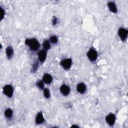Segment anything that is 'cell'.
Returning <instances> with one entry per match:
<instances>
[{"mask_svg": "<svg viewBox=\"0 0 128 128\" xmlns=\"http://www.w3.org/2000/svg\"><path fill=\"white\" fill-rule=\"evenodd\" d=\"M25 44L30 46L31 50L34 51L38 50L40 48V44L35 38L26 39L25 41Z\"/></svg>", "mask_w": 128, "mask_h": 128, "instance_id": "cell-1", "label": "cell"}, {"mask_svg": "<svg viewBox=\"0 0 128 128\" xmlns=\"http://www.w3.org/2000/svg\"><path fill=\"white\" fill-rule=\"evenodd\" d=\"M13 88L10 84H7L3 88V92L8 97L10 98L13 94Z\"/></svg>", "mask_w": 128, "mask_h": 128, "instance_id": "cell-2", "label": "cell"}, {"mask_svg": "<svg viewBox=\"0 0 128 128\" xmlns=\"http://www.w3.org/2000/svg\"><path fill=\"white\" fill-rule=\"evenodd\" d=\"M72 61L70 58H66V59L63 60L61 62L60 64L64 69L68 70L72 66Z\"/></svg>", "mask_w": 128, "mask_h": 128, "instance_id": "cell-3", "label": "cell"}, {"mask_svg": "<svg viewBox=\"0 0 128 128\" xmlns=\"http://www.w3.org/2000/svg\"><path fill=\"white\" fill-rule=\"evenodd\" d=\"M128 34V30L124 28H121L118 30V34L122 40H125L126 38H127Z\"/></svg>", "mask_w": 128, "mask_h": 128, "instance_id": "cell-4", "label": "cell"}, {"mask_svg": "<svg viewBox=\"0 0 128 128\" xmlns=\"http://www.w3.org/2000/svg\"><path fill=\"white\" fill-rule=\"evenodd\" d=\"M87 55L88 58L91 61H94L97 58L98 54L96 52L94 49L92 48L89 50V51L87 54Z\"/></svg>", "mask_w": 128, "mask_h": 128, "instance_id": "cell-5", "label": "cell"}, {"mask_svg": "<svg viewBox=\"0 0 128 128\" xmlns=\"http://www.w3.org/2000/svg\"><path fill=\"white\" fill-rule=\"evenodd\" d=\"M106 120L107 123L110 125V126H112L115 122V120H116V116L114 114H110L107 116L106 118Z\"/></svg>", "mask_w": 128, "mask_h": 128, "instance_id": "cell-6", "label": "cell"}, {"mask_svg": "<svg viewBox=\"0 0 128 128\" xmlns=\"http://www.w3.org/2000/svg\"><path fill=\"white\" fill-rule=\"evenodd\" d=\"M60 90L64 96H67L70 92V88L66 85L62 84L60 88Z\"/></svg>", "mask_w": 128, "mask_h": 128, "instance_id": "cell-7", "label": "cell"}, {"mask_svg": "<svg viewBox=\"0 0 128 128\" xmlns=\"http://www.w3.org/2000/svg\"><path fill=\"white\" fill-rule=\"evenodd\" d=\"M46 50H40L38 53V60L42 62L44 61L46 58Z\"/></svg>", "mask_w": 128, "mask_h": 128, "instance_id": "cell-8", "label": "cell"}, {"mask_svg": "<svg viewBox=\"0 0 128 128\" xmlns=\"http://www.w3.org/2000/svg\"><path fill=\"white\" fill-rule=\"evenodd\" d=\"M76 90L80 94H83L86 92V85L82 82L79 83L76 86Z\"/></svg>", "mask_w": 128, "mask_h": 128, "instance_id": "cell-9", "label": "cell"}, {"mask_svg": "<svg viewBox=\"0 0 128 128\" xmlns=\"http://www.w3.org/2000/svg\"><path fill=\"white\" fill-rule=\"evenodd\" d=\"M108 6L110 10L114 13L117 12V8L116 4L114 2H110L108 4Z\"/></svg>", "mask_w": 128, "mask_h": 128, "instance_id": "cell-10", "label": "cell"}, {"mask_svg": "<svg viewBox=\"0 0 128 128\" xmlns=\"http://www.w3.org/2000/svg\"><path fill=\"white\" fill-rule=\"evenodd\" d=\"M52 78L50 74H46L44 75L42 77V81L46 84H50L52 82Z\"/></svg>", "mask_w": 128, "mask_h": 128, "instance_id": "cell-11", "label": "cell"}, {"mask_svg": "<svg viewBox=\"0 0 128 128\" xmlns=\"http://www.w3.org/2000/svg\"><path fill=\"white\" fill-rule=\"evenodd\" d=\"M44 121V118L42 112H39L36 118V122L37 124H41Z\"/></svg>", "mask_w": 128, "mask_h": 128, "instance_id": "cell-12", "label": "cell"}, {"mask_svg": "<svg viewBox=\"0 0 128 128\" xmlns=\"http://www.w3.org/2000/svg\"><path fill=\"white\" fill-rule=\"evenodd\" d=\"M6 54L8 58V59H10L12 57V56L14 54V50L12 47L10 46H8L6 48Z\"/></svg>", "mask_w": 128, "mask_h": 128, "instance_id": "cell-13", "label": "cell"}, {"mask_svg": "<svg viewBox=\"0 0 128 128\" xmlns=\"http://www.w3.org/2000/svg\"><path fill=\"white\" fill-rule=\"evenodd\" d=\"M42 46L44 50L46 51L48 50L50 48V42L48 40H45L42 44Z\"/></svg>", "mask_w": 128, "mask_h": 128, "instance_id": "cell-14", "label": "cell"}, {"mask_svg": "<svg viewBox=\"0 0 128 128\" xmlns=\"http://www.w3.org/2000/svg\"><path fill=\"white\" fill-rule=\"evenodd\" d=\"M4 115L8 118H10L12 116V111L10 108H8L4 111Z\"/></svg>", "mask_w": 128, "mask_h": 128, "instance_id": "cell-15", "label": "cell"}, {"mask_svg": "<svg viewBox=\"0 0 128 128\" xmlns=\"http://www.w3.org/2000/svg\"><path fill=\"white\" fill-rule=\"evenodd\" d=\"M44 82L43 81L39 80V81H38V82H36V84L37 86H38L39 88H40V89H41V90H44V82Z\"/></svg>", "mask_w": 128, "mask_h": 128, "instance_id": "cell-16", "label": "cell"}, {"mask_svg": "<svg viewBox=\"0 0 128 128\" xmlns=\"http://www.w3.org/2000/svg\"><path fill=\"white\" fill-rule=\"evenodd\" d=\"M38 61H35L34 62V63L32 66V72H34L38 68Z\"/></svg>", "mask_w": 128, "mask_h": 128, "instance_id": "cell-17", "label": "cell"}, {"mask_svg": "<svg viewBox=\"0 0 128 128\" xmlns=\"http://www.w3.org/2000/svg\"><path fill=\"white\" fill-rule=\"evenodd\" d=\"M44 94L46 98H50V93L49 90L48 88H44Z\"/></svg>", "mask_w": 128, "mask_h": 128, "instance_id": "cell-18", "label": "cell"}, {"mask_svg": "<svg viewBox=\"0 0 128 128\" xmlns=\"http://www.w3.org/2000/svg\"><path fill=\"white\" fill-rule=\"evenodd\" d=\"M50 42L52 44H55L58 42V38L56 36H52L50 38Z\"/></svg>", "mask_w": 128, "mask_h": 128, "instance_id": "cell-19", "label": "cell"}, {"mask_svg": "<svg viewBox=\"0 0 128 128\" xmlns=\"http://www.w3.org/2000/svg\"><path fill=\"white\" fill-rule=\"evenodd\" d=\"M58 23V19L55 16H54L53 18V19H52V24L54 26V25H56V24Z\"/></svg>", "mask_w": 128, "mask_h": 128, "instance_id": "cell-20", "label": "cell"}, {"mask_svg": "<svg viewBox=\"0 0 128 128\" xmlns=\"http://www.w3.org/2000/svg\"><path fill=\"white\" fill-rule=\"evenodd\" d=\"M0 10H1V16H0L1 18H0V20H2L4 18V11L2 8H0Z\"/></svg>", "mask_w": 128, "mask_h": 128, "instance_id": "cell-21", "label": "cell"}, {"mask_svg": "<svg viewBox=\"0 0 128 128\" xmlns=\"http://www.w3.org/2000/svg\"><path fill=\"white\" fill-rule=\"evenodd\" d=\"M72 127H78L77 126H72Z\"/></svg>", "mask_w": 128, "mask_h": 128, "instance_id": "cell-22", "label": "cell"}]
</instances>
